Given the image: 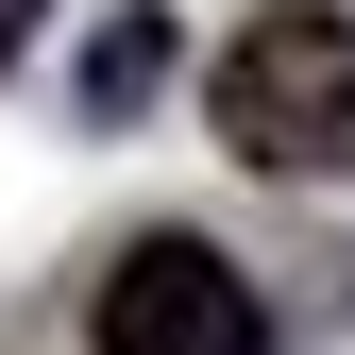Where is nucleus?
<instances>
[{"label": "nucleus", "instance_id": "2", "mask_svg": "<svg viewBox=\"0 0 355 355\" xmlns=\"http://www.w3.org/2000/svg\"><path fill=\"white\" fill-rule=\"evenodd\" d=\"M85 338H102V355H271V304L237 288V254L136 237V254L102 271V304H85Z\"/></svg>", "mask_w": 355, "mask_h": 355}, {"label": "nucleus", "instance_id": "1", "mask_svg": "<svg viewBox=\"0 0 355 355\" xmlns=\"http://www.w3.org/2000/svg\"><path fill=\"white\" fill-rule=\"evenodd\" d=\"M203 102H220V153H254V169H338V153H355V17H338V0L237 17L220 68H203Z\"/></svg>", "mask_w": 355, "mask_h": 355}, {"label": "nucleus", "instance_id": "4", "mask_svg": "<svg viewBox=\"0 0 355 355\" xmlns=\"http://www.w3.org/2000/svg\"><path fill=\"white\" fill-rule=\"evenodd\" d=\"M17 51H34V0H0V68H17Z\"/></svg>", "mask_w": 355, "mask_h": 355}, {"label": "nucleus", "instance_id": "3", "mask_svg": "<svg viewBox=\"0 0 355 355\" xmlns=\"http://www.w3.org/2000/svg\"><path fill=\"white\" fill-rule=\"evenodd\" d=\"M153 68H169V17H119L102 51H85V102H102V119H119V102H153Z\"/></svg>", "mask_w": 355, "mask_h": 355}]
</instances>
